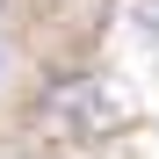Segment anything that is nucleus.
<instances>
[]
</instances>
